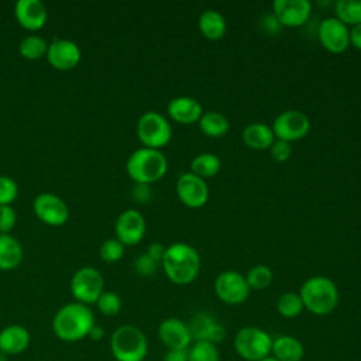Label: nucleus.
I'll use <instances>...</instances> for the list:
<instances>
[{"label":"nucleus","mask_w":361,"mask_h":361,"mask_svg":"<svg viewBox=\"0 0 361 361\" xmlns=\"http://www.w3.org/2000/svg\"><path fill=\"white\" fill-rule=\"evenodd\" d=\"M94 324L90 306L71 302L56 310L52 319V331L61 341L76 343L86 338Z\"/></svg>","instance_id":"nucleus-1"},{"label":"nucleus","mask_w":361,"mask_h":361,"mask_svg":"<svg viewBox=\"0 0 361 361\" xmlns=\"http://www.w3.org/2000/svg\"><path fill=\"white\" fill-rule=\"evenodd\" d=\"M161 264L171 282L188 285L195 281L200 271V255L190 244L178 241L165 248Z\"/></svg>","instance_id":"nucleus-2"},{"label":"nucleus","mask_w":361,"mask_h":361,"mask_svg":"<svg viewBox=\"0 0 361 361\" xmlns=\"http://www.w3.org/2000/svg\"><path fill=\"white\" fill-rule=\"evenodd\" d=\"M298 293L305 309L316 316L330 314L337 307L340 299L337 285L333 279L324 275L307 278Z\"/></svg>","instance_id":"nucleus-3"},{"label":"nucleus","mask_w":361,"mask_h":361,"mask_svg":"<svg viewBox=\"0 0 361 361\" xmlns=\"http://www.w3.org/2000/svg\"><path fill=\"white\" fill-rule=\"evenodd\" d=\"M126 171L135 183L151 185L166 173L168 161L161 149L142 147L130 154L126 162Z\"/></svg>","instance_id":"nucleus-4"},{"label":"nucleus","mask_w":361,"mask_h":361,"mask_svg":"<svg viewBox=\"0 0 361 361\" xmlns=\"http://www.w3.org/2000/svg\"><path fill=\"white\" fill-rule=\"evenodd\" d=\"M110 351L116 361H144L148 354L147 336L137 326L123 324L110 337Z\"/></svg>","instance_id":"nucleus-5"},{"label":"nucleus","mask_w":361,"mask_h":361,"mask_svg":"<svg viewBox=\"0 0 361 361\" xmlns=\"http://www.w3.org/2000/svg\"><path fill=\"white\" fill-rule=\"evenodd\" d=\"M272 337L257 326H244L234 336V350L245 361H259L271 355Z\"/></svg>","instance_id":"nucleus-6"},{"label":"nucleus","mask_w":361,"mask_h":361,"mask_svg":"<svg viewBox=\"0 0 361 361\" xmlns=\"http://www.w3.org/2000/svg\"><path fill=\"white\" fill-rule=\"evenodd\" d=\"M137 135L144 147L159 149L171 141L172 127L161 113L145 111L137 121Z\"/></svg>","instance_id":"nucleus-7"},{"label":"nucleus","mask_w":361,"mask_h":361,"mask_svg":"<svg viewBox=\"0 0 361 361\" xmlns=\"http://www.w3.org/2000/svg\"><path fill=\"white\" fill-rule=\"evenodd\" d=\"M71 292L75 302L93 305L104 292V279L100 271L94 267L79 268L71 279Z\"/></svg>","instance_id":"nucleus-8"},{"label":"nucleus","mask_w":361,"mask_h":361,"mask_svg":"<svg viewBox=\"0 0 361 361\" xmlns=\"http://www.w3.org/2000/svg\"><path fill=\"white\" fill-rule=\"evenodd\" d=\"M250 286L245 275L235 269H226L220 272L214 279L216 296L227 305H241L250 296Z\"/></svg>","instance_id":"nucleus-9"},{"label":"nucleus","mask_w":361,"mask_h":361,"mask_svg":"<svg viewBox=\"0 0 361 361\" xmlns=\"http://www.w3.org/2000/svg\"><path fill=\"white\" fill-rule=\"evenodd\" d=\"M272 131L276 140L292 142L303 138L310 130V120L306 113L289 109L281 111L272 121Z\"/></svg>","instance_id":"nucleus-10"},{"label":"nucleus","mask_w":361,"mask_h":361,"mask_svg":"<svg viewBox=\"0 0 361 361\" xmlns=\"http://www.w3.org/2000/svg\"><path fill=\"white\" fill-rule=\"evenodd\" d=\"M176 195L186 207L199 209L209 200V185L206 179L190 171L183 172L176 180Z\"/></svg>","instance_id":"nucleus-11"},{"label":"nucleus","mask_w":361,"mask_h":361,"mask_svg":"<svg viewBox=\"0 0 361 361\" xmlns=\"http://www.w3.org/2000/svg\"><path fill=\"white\" fill-rule=\"evenodd\" d=\"M32 209L35 216L48 226H62L69 219L68 204L59 196L49 192L37 195Z\"/></svg>","instance_id":"nucleus-12"},{"label":"nucleus","mask_w":361,"mask_h":361,"mask_svg":"<svg viewBox=\"0 0 361 361\" xmlns=\"http://www.w3.org/2000/svg\"><path fill=\"white\" fill-rule=\"evenodd\" d=\"M188 327L193 341H207L212 344H220L226 336V327L219 323L209 312H197L188 322Z\"/></svg>","instance_id":"nucleus-13"},{"label":"nucleus","mask_w":361,"mask_h":361,"mask_svg":"<svg viewBox=\"0 0 361 361\" xmlns=\"http://www.w3.org/2000/svg\"><path fill=\"white\" fill-rule=\"evenodd\" d=\"M145 219L135 209H127L121 212L114 224L116 238L124 245L138 244L145 234Z\"/></svg>","instance_id":"nucleus-14"},{"label":"nucleus","mask_w":361,"mask_h":361,"mask_svg":"<svg viewBox=\"0 0 361 361\" xmlns=\"http://www.w3.org/2000/svg\"><path fill=\"white\" fill-rule=\"evenodd\" d=\"M317 34L322 45L330 52H343L350 45V30L337 17L322 20Z\"/></svg>","instance_id":"nucleus-15"},{"label":"nucleus","mask_w":361,"mask_h":361,"mask_svg":"<svg viewBox=\"0 0 361 361\" xmlns=\"http://www.w3.org/2000/svg\"><path fill=\"white\" fill-rule=\"evenodd\" d=\"M158 337L166 350H186L193 343L188 323L178 317L164 319L158 326Z\"/></svg>","instance_id":"nucleus-16"},{"label":"nucleus","mask_w":361,"mask_h":361,"mask_svg":"<svg viewBox=\"0 0 361 361\" xmlns=\"http://www.w3.org/2000/svg\"><path fill=\"white\" fill-rule=\"evenodd\" d=\"M47 59L58 71H71L80 62V48L76 42L65 38L54 39L48 44Z\"/></svg>","instance_id":"nucleus-17"},{"label":"nucleus","mask_w":361,"mask_h":361,"mask_svg":"<svg viewBox=\"0 0 361 361\" xmlns=\"http://www.w3.org/2000/svg\"><path fill=\"white\" fill-rule=\"evenodd\" d=\"M312 4L309 0H274L272 14L282 27H299L310 16Z\"/></svg>","instance_id":"nucleus-18"},{"label":"nucleus","mask_w":361,"mask_h":361,"mask_svg":"<svg viewBox=\"0 0 361 361\" xmlns=\"http://www.w3.org/2000/svg\"><path fill=\"white\" fill-rule=\"evenodd\" d=\"M14 16L23 28L38 31L45 25L48 11L41 0H18L14 6Z\"/></svg>","instance_id":"nucleus-19"},{"label":"nucleus","mask_w":361,"mask_h":361,"mask_svg":"<svg viewBox=\"0 0 361 361\" xmlns=\"http://www.w3.org/2000/svg\"><path fill=\"white\" fill-rule=\"evenodd\" d=\"M168 114L180 124H193L199 121L203 114L202 104L197 99L190 96H178L169 100L166 106Z\"/></svg>","instance_id":"nucleus-20"},{"label":"nucleus","mask_w":361,"mask_h":361,"mask_svg":"<svg viewBox=\"0 0 361 361\" xmlns=\"http://www.w3.org/2000/svg\"><path fill=\"white\" fill-rule=\"evenodd\" d=\"M30 341V331L21 324H10L0 330V351L8 357L24 353Z\"/></svg>","instance_id":"nucleus-21"},{"label":"nucleus","mask_w":361,"mask_h":361,"mask_svg":"<svg viewBox=\"0 0 361 361\" xmlns=\"http://www.w3.org/2000/svg\"><path fill=\"white\" fill-rule=\"evenodd\" d=\"M271 355L278 361H302L305 357V345L295 336L281 334L272 340Z\"/></svg>","instance_id":"nucleus-22"},{"label":"nucleus","mask_w":361,"mask_h":361,"mask_svg":"<svg viewBox=\"0 0 361 361\" xmlns=\"http://www.w3.org/2000/svg\"><path fill=\"white\" fill-rule=\"evenodd\" d=\"M243 141L251 149H267L271 148L275 141L274 131L264 123H250L243 130Z\"/></svg>","instance_id":"nucleus-23"},{"label":"nucleus","mask_w":361,"mask_h":361,"mask_svg":"<svg viewBox=\"0 0 361 361\" xmlns=\"http://www.w3.org/2000/svg\"><path fill=\"white\" fill-rule=\"evenodd\" d=\"M24 252L20 241L11 234H0V269L11 271L23 261Z\"/></svg>","instance_id":"nucleus-24"},{"label":"nucleus","mask_w":361,"mask_h":361,"mask_svg":"<svg viewBox=\"0 0 361 361\" xmlns=\"http://www.w3.org/2000/svg\"><path fill=\"white\" fill-rule=\"evenodd\" d=\"M197 27L202 35L207 39H220L226 34L227 23L220 11L214 8H207L200 13L197 18Z\"/></svg>","instance_id":"nucleus-25"},{"label":"nucleus","mask_w":361,"mask_h":361,"mask_svg":"<svg viewBox=\"0 0 361 361\" xmlns=\"http://www.w3.org/2000/svg\"><path fill=\"white\" fill-rule=\"evenodd\" d=\"M199 128L203 134H206L207 137H223L227 131H228V120L227 117L216 110H210L202 114V117L199 118Z\"/></svg>","instance_id":"nucleus-26"},{"label":"nucleus","mask_w":361,"mask_h":361,"mask_svg":"<svg viewBox=\"0 0 361 361\" xmlns=\"http://www.w3.org/2000/svg\"><path fill=\"white\" fill-rule=\"evenodd\" d=\"M221 168V161L219 155L213 152L197 154L190 162V172L206 179L214 176Z\"/></svg>","instance_id":"nucleus-27"},{"label":"nucleus","mask_w":361,"mask_h":361,"mask_svg":"<svg viewBox=\"0 0 361 361\" xmlns=\"http://www.w3.org/2000/svg\"><path fill=\"white\" fill-rule=\"evenodd\" d=\"M47 51H48V42L42 37L35 34H31L23 38L18 45L20 55L28 61L41 59L44 55H47Z\"/></svg>","instance_id":"nucleus-28"},{"label":"nucleus","mask_w":361,"mask_h":361,"mask_svg":"<svg viewBox=\"0 0 361 361\" xmlns=\"http://www.w3.org/2000/svg\"><path fill=\"white\" fill-rule=\"evenodd\" d=\"M305 306L298 292H283L276 300V310L285 319H295L303 312Z\"/></svg>","instance_id":"nucleus-29"},{"label":"nucleus","mask_w":361,"mask_h":361,"mask_svg":"<svg viewBox=\"0 0 361 361\" xmlns=\"http://www.w3.org/2000/svg\"><path fill=\"white\" fill-rule=\"evenodd\" d=\"M336 17L345 25L361 23V0H338L334 4Z\"/></svg>","instance_id":"nucleus-30"},{"label":"nucleus","mask_w":361,"mask_h":361,"mask_svg":"<svg viewBox=\"0 0 361 361\" xmlns=\"http://www.w3.org/2000/svg\"><path fill=\"white\" fill-rule=\"evenodd\" d=\"M188 361H220L219 347L207 341H193L188 348Z\"/></svg>","instance_id":"nucleus-31"},{"label":"nucleus","mask_w":361,"mask_h":361,"mask_svg":"<svg viewBox=\"0 0 361 361\" xmlns=\"http://www.w3.org/2000/svg\"><path fill=\"white\" fill-rule=\"evenodd\" d=\"M245 279H247L250 289L262 290V289H267L272 283L274 274L268 265L259 264V265H254L252 268L248 269Z\"/></svg>","instance_id":"nucleus-32"},{"label":"nucleus","mask_w":361,"mask_h":361,"mask_svg":"<svg viewBox=\"0 0 361 361\" xmlns=\"http://www.w3.org/2000/svg\"><path fill=\"white\" fill-rule=\"evenodd\" d=\"M96 307L97 310L104 314V316H116L120 313L121 310V298L116 293V292H111V290H104L99 299L96 300Z\"/></svg>","instance_id":"nucleus-33"},{"label":"nucleus","mask_w":361,"mask_h":361,"mask_svg":"<svg viewBox=\"0 0 361 361\" xmlns=\"http://www.w3.org/2000/svg\"><path fill=\"white\" fill-rule=\"evenodd\" d=\"M99 254L102 259L109 264L117 262L124 255V244L117 238H107L106 241L102 243Z\"/></svg>","instance_id":"nucleus-34"},{"label":"nucleus","mask_w":361,"mask_h":361,"mask_svg":"<svg viewBox=\"0 0 361 361\" xmlns=\"http://www.w3.org/2000/svg\"><path fill=\"white\" fill-rule=\"evenodd\" d=\"M18 186L16 180L10 176L0 175V206L11 204L17 197Z\"/></svg>","instance_id":"nucleus-35"},{"label":"nucleus","mask_w":361,"mask_h":361,"mask_svg":"<svg viewBox=\"0 0 361 361\" xmlns=\"http://www.w3.org/2000/svg\"><path fill=\"white\" fill-rule=\"evenodd\" d=\"M159 267V262H157L152 257H149L147 252L138 255L134 261V271L141 276H151L157 272Z\"/></svg>","instance_id":"nucleus-36"},{"label":"nucleus","mask_w":361,"mask_h":361,"mask_svg":"<svg viewBox=\"0 0 361 361\" xmlns=\"http://www.w3.org/2000/svg\"><path fill=\"white\" fill-rule=\"evenodd\" d=\"M17 221L16 210L11 204L0 206V234H10Z\"/></svg>","instance_id":"nucleus-37"},{"label":"nucleus","mask_w":361,"mask_h":361,"mask_svg":"<svg viewBox=\"0 0 361 361\" xmlns=\"http://www.w3.org/2000/svg\"><path fill=\"white\" fill-rule=\"evenodd\" d=\"M271 157L274 158V161L276 162H285L290 158L292 154V148H290V142L282 141V140H276L272 142L271 145Z\"/></svg>","instance_id":"nucleus-38"},{"label":"nucleus","mask_w":361,"mask_h":361,"mask_svg":"<svg viewBox=\"0 0 361 361\" xmlns=\"http://www.w3.org/2000/svg\"><path fill=\"white\" fill-rule=\"evenodd\" d=\"M261 28L268 35H278L281 32V30H282V25L279 23V20L271 13V14H267V16L262 17Z\"/></svg>","instance_id":"nucleus-39"},{"label":"nucleus","mask_w":361,"mask_h":361,"mask_svg":"<svg viewBox=\"0 0 361 361\" xmlns=\"http://www.w3.org/2000/svg\"><path fill=\"white\" fill-rule=\"evenodd\" d=\"M133 197L140 203H147L151 199V185L135 183L133 189Z\"/></svg>","instance_id":"nucleus-40"},{"label":"nucleus","mask_w":361,"mask_h":361,"mask_svg":"<svg viewBox=\"0 0 361 361\" xmlns=\"http://www.w3.org/2000/svg\"><path fill=\"white\" fill-rule=\"evenodd\" d=\"M165 245L164 244H161V243H152L149 247H148V250H147V254L149 255V257H152L157 262H162V258H164V254H165Z\"/></svg>","instance_id":"nucleus-41"},{"label":"nucleus","mask_w":361,"mask_h":361,"mask_svg":"<svg viewBox=\"0 0 361 361\" xmlns=\"http://www.w3.org/2000/svg\"><path fill=\"white\" fill-rule=\"evenodd\" d=\"M162 361H188V348L186 350H166Z\"/></svg>","instance_id":"nucleus-42"},{"label":"nucleus","mask_w":361,"mask_h":361,"mask_svg":"<svg viewBox=\"0 0 361 361\" xmlns=\"http://www.w3.org/2000/svg\"><path fill=\"white\" fill-rule=\"evenodd\" d=\"M350 44L357 49H361V23L355 24L350 30Z\"/></svg>","instance_id":"nucleus-43"},{"label":"nucleus","mask_w":361,"mask_h":361,"mask_svg":"<svg viewBox=\"0 0 361 361\" xmlns=\"http://www.w3.org/2000/svg\"><path fill=\"white\" fill-rule=\"evenodd\" d=\"M103 334H104V330L100 327V326H97V324H94L93 327H92V330H90V333H89V338L90 340H93V341H99L102 337H103Z\"/></svg>","instance_id":"nucleus-44"},{"label":"nucleus","mask_w":361,"mask_h":361,"mask_svg":"<svg viewBox=\"0 0 361 361\" xmlns=\"http://www.w3.org/2000/svg\"><path fill=\"white\" fill-rule=\"evenodd\" d=\"M0 361H8V355H6L4 353L0 351Z\"/></svg>","instance_id":"nucleus-45"},{"label":"nucleus","mask_w":361,"mask_h":361,"mask_svg":"<svg viewBox=\"0 0 361 361\" xmlns=\"http://www.w3.org/2000/svg\"><path fill=\"white\" fill-rule=\"evenodd\" d=\"M259 361H278V360L274 358L272 355H268V357H265V358H262V360H259Z\"/></svg>","instance_id":"nucleus-46"}]
</instances>
